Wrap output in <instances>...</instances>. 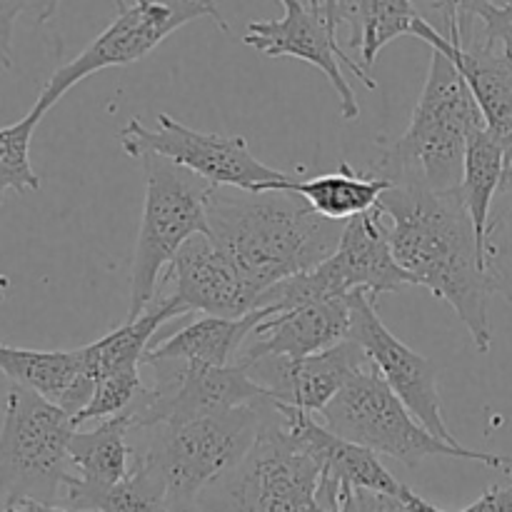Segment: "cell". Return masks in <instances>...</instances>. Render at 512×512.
<instances>
[{
  "label": "cell",
  "instance_id": "cell-16",
  "mask_svg": "<svg viewBox=\"0 0 512 512\" xmlns=\"http://www.w3.org/2000/svg\"><path fill=\"white\" fill-rule=\"evenodd\" d=\"M273 408L278 410L283 428L288 430L290 438L323 470L315 505L328 510H340V503L348 495V490L353 488L390 495L400 493L403 485L383 468V463H380L373 450L340 438V435H335L325 425L315 423L313 415L303 413V410L280 403H273Z\"/></svg>",
  "mask_w": 512,
  "mask_h": 512
},
{
  "label": "cell",
  "instance_id": "cell-5",
  "mask_svg": "<svg viewBox=\"0 0 512 512\" xmlns=\"http://www.w3.org/2000/svg\"><path fill=\"white\" fill-rule=\"evenodd\" d=\"M325 428L355 445L373 450L375 455H388L400 460L405 468L415 470L428 458L473 460L495 470L512 473V458L493 453H480L465 445H450L430 433L388 388L375 365L370 363L355 375L323 410Z\"/></svg>",
  "mask_w": 512,
  "mask_h": 512
},
{
  "label": "cell",
  "instance_id": "cell-19",
  "mask_svg": "<svg viewBox=\"0 0 512 512\" xmlns=\"http://www.w3.org/2000/svg\"><path fill=\"white\" fill-rule=\"evenodd\" d=\"M0 373L13 385L40 395L78 418L95 393V383L78 350H30L0 343Z\"/></svg>",
  "mask_w": 512,
  "mask_h": 512
},
{
  "label": "cell",
  "instance_id": "cell-27",
  "mask_svg": "<svg viewBox=\"0 0 512 512\" xmlns=\"http://www.w3.org/2000/svg\"><path fill=\"white\" fill-rule=\"evenodd\" d=\"M483 273L488 293L512 303V193H500V205L490 213L483 243Z\"/></svg>",
  "mask_w": 512,
  "mask_h": 512
},
{
  "label": "cell",
  "instance_id": "cell-23",
  "mask_svg": "<svg viewBox=\"0 0 512 512\" xmlns=\"http://www.w3.org/2000/svg\"><path fill=\"white\" fill-rule=\"evenodd\" d=\"M388 188L390 180L375 173H355L353 165L343 160L335 173L298 180L290 190L300 195L323 218L335 220V223H348L350 218H358V215L378 208L380 198Z\"/></svg>",
  "mask_w": 512,
  "mask_h": 512
},
{
  "label": "cell",
  "instance_id": "cell-34",
  "mask_svg": "<svg viewBox=\"0 0 512 512\" xmlns=\"http://www.w3.org/2000/svg\"><path fill=\"white\" fill-rule=\"evenodd\" d=\"M400 498H403L405 508H408L410 512H445V510L435 508V505L428 503L425 498H420L418 493H413L408 485H403V488H400Z\"/></svg>",
  "mask_w": 512,
  "mask_h": 512
},
{
  "label": "cell",
  "instance_id": "cell-31",
  "mask_svg": "<svg viewBox=\"0 0 512 512\" xmlns=\"http://www.w3.org/2000/svg\"><path fill=\"white\" fill-rule=\"evenodd\" d=\"M343 512H410L405 508L403 498L390 493H375V490L353 488L340 503Z\"/></svg>",
  "mask_w": 512,
  "mask_h": 512
},
{
  "label": "cell",
  "instance_id": "cell-20",
  "mask_svg": "<svg viewBox=\"0 0 512 512\" xmlns=\"http://www.w3.org/2000/svg\"><path fill=\"white\" fill-rule=\"evenodd\" d=\"M130 433L133 413L103 420L90 430H75L70 440V475L63 493H100L128 478L135 463V448L128 440Z\"/></svg>",
  "mask_w": 512,
  "mask_h": 512
},
{
  "label": "cell",
  "instance_id": "cell-30",
  "mask_svg": "<svg viewBox=\"0 0 512 512\" xmlns=\"http://www.w3.org/2000/svg\"><path fill=\"white\" fill-rule=\"evenodd\" d=\"M115 10L128 8V0H110ZM60 0H0V65H13V30L18 18H30L35 25H45L58 13Z\"/></svg>",
  "mask_w": 512,
  "mask_h": 512
},
{
  "label": "cell",
  "instance_id": "cell-14",
  "mask_svg": "<svg viewBox=\"0 0 512 512\" xmlns=\"http://www.w3.org/2000/svg\"><path fill=\"white\" fill-rule=\"evenodd\" d=\"M158 293L178 315L205 313L215 318H243L258 310V290L243 278L233 260L208 233L190 238L180 248Z\"/></svg>",
  "mask_w": 512,
  "mask_h": 512
},
{
  "label": "cell",
  "instance_id": "cell-36",
  "mask_svg": "<svg viewBox=\"0 0 512 512\" xmlns=\"http://www.w3.org/2000/svg\"><path fill=\"white\" fill-rule=\"evenodd\" d=\"M338 3H340V0H323V5H325V13H328V23H330V28L335 30V33H338V28H340V18H338Z\"/></svg>",
  "mask_w": 512,
  "mask_h": 512
},
{
  "label": "cell",
  "instance_id": "cell-7",
  "mask_svg": "<svg viewBox=\"0 0 512 512\" xmlns=\"http://www.w3.org/2000/svg\"><path fill=\"white\" fill-rule=\"evenodd\" d=\"M75 420L58 405L10 383L0 428V503L55 505L70 475Z\"/></svg>",
  "mask_w": 512,
  "mask_h": 512
},
{
  "label": "cell",
  "instance_id": "cell-32",
  "mask_svg": "<svg viewBox=\"0 0 512 512\" xmlns=\"http://www.w3.org/2000/svg\"><path fill=\"white\" fill-rule=\"evenodd\" d=\"M483 35L490 43H498L500 48L512 58V0L495 3L480 15Z\"/></svg>",
  "mask_w": 512,
  "mask_h": 512
},
{
  "label": "cell",
  "instance_id": "cell-21",
  "mask_svg": "<svg viewBox=\"0 0 512 512\" xmlns=\"http://www.w3.org/2000/svg\"><path fill=\"white\" fill-rule=\"evenodd\" d=\"M270 315H273V308H258L243 318L205 315L180 328L170 338L160 340L158 345H150L145 365L158 363V360H180V363L213 365V368L235 365L248 335Z\"/></svg>",
  "mask_w": 512,
  "mask_h": 512
},
{
  "label": "cell",
  "instance_id": "cell-11",
  "mask_svg": "<svg viewBox=\"0 0 512 512\" xmlns=\"http://www.w3.org/2000/svg\"><path fill=\"white\" fill-rule=\"evenodd\" d=\"M198 18L215 20L223 33H230L228 20L223 18L218 5H208L205 0H133L83 53L50 75L33 108L45 115L80 80L105 68L138 63L175 30Z\"/></svg>",
  "mask_w": 512,
  "mask_h": 512
},
{
  "label": "cell",
  "instance_id": "cell-22",
  "mask_svg": "<svg viewBox=\"0 0 512 512\" xmlns=\"http://www.w3.org/2000/svg\"><path fill=\"white\" fill-rule=\"evenodd\" d=\"M338 18L350 28L348 48L358 50L365 70L373 68L385 45L415 35L423 20L413 0H340Z\"/></svg>",
  "mask_w": 512,
  "mask_h": 512
},
{
  "label": "cell",
  "instance_id": "cell-29",
  "mask_svg": "<svg viewBox=\"0 0 512 512\" xmlns=\"http://www.w3.org/2000/svg\"><path fill=\"white\" fill-rule=\"evenodd\" d=\"M500 0H413L420 18L453 45L475 38V20Z\"/></svg>",
  "mask_w": 512,
  "mask_h": 512
},
{
  "label": "cell",
  "instance_id": "cell-33",
  "mask_svg": "<svg viewBox=\"0 0 512 512\" xmlns=\"http://www.w3.org/2000/svg\"><path fill=\"white\" fill-rule=\"evenodd\" d=\"M463 512H512V483L493 485Z\"/></svg>",
  "mask_w": 512,
  "mask_h": 512
},
{
  "label": "cell",
  "instance_id": "cell-38",
  "mask_svg": "<svg viewBox=\"0 0 512 512\" xmlns=\"http://www.w3.org/2000/svg\"><path fill=\"white\" fill-rule=\"evenodd\" d=\"M8 290H10V280L0 273V293H8Z\"/></svg>",
  "mask_w": 512,
  "mask_h": 512
},
{
  "label": "cell",
  "instance_id": "cell-3",
  "mask_svg": "<svg viewBox=\"0 0 512 512\" xmlns=\"http://www.w3.org/2000/svg\"><path fill=\"white\" fill-rule=\"evenodd\" d=\"M485 128L468 83L443 50L430 55L428 78L408 130L383 145L373 173L393 183L458 190L470 138Z\"/></svg>",
  "mask_w": 512,
  "mask_h": 512
},
{
  "label": "cell",
  "instance_id": "cell-17",
  "mask_svg": "<svg viewBox=\"0 0 512 512\" xmlns=\"http://www.w3.org/2000/svg\"><path fill=\"white\" fill-rule=\"evenodd\" d=\"M415 38L428 43L433 50H443L460 75L468 83L480 113L485 130L500 143L512 163V58L498 43H490L485 35L473 38L465 45H453L445 40L425 20H420Z\"/></svg>",
  "mask_w": 512,
  "mask_h": 512
},
{
  "label": "cell",
  "instance_id": "cell-25",
  "mask_svg": "<svg viewBox=\"0 0 512 512\" xmlns=\"http://www.w3.org/2000/svg\"><path fill=\"white\" fill-rule=\"evenodd\" d=\"M65 503L75 512H173L165 498L158 475L135 453L133 470L118 485L100 493L65 495Z\"/></svg>",
  "mask_w": 512,
  "mask_h": 512
},
{
  "label": "cell",
  "instance_id": "cell-28",
  "mask_svg": "<svg viewBox=\"0 0 512 512\" xmlns=\"http://www.w3.org/2000/svg\"><path fill=\"white\" fill-rule=\"evenodd\" d=\"M148 385L140 378V368L123 370V373L108 375L95 383V393L83 413L75 418V425L103 423V420L118 418L123 413H133L138 400L143 398Z\"/></svg>",
  "mask_w": 512,
  "mask_h": 512
},
{
  "label": "cell",
  "instance_id": "cell-10",
  "mask_svg": "<svg viewBox=\"0 0 512 512\" xmlns=\"http://www.w3.org/2000/svg\"><path fill=\"white\" fill-rule=\"evenodd\" d=\"M320 478V465L290 438L270 400L250 453L203 495L218 498V512H308Z\"/></svg>",
  "mask_w": 512,
  "mask_h": 512
},
{
  "label": "cell",
  "instance_id": "cell-4",
  "mask_svg": "<svg viewBox=\"0 0 512 512\" xmlns=\"http://www.w3.org/2000/svg\"><path fill=\"white\" fill-rule=\"evenodd\" d=\"M270 400L200 418L138 428L143 448H135L158 475L173 512H195L210 485L238 468L265 425Z\"/></svg>",
  "mask_w": 512,
  "mask_h": 512
},
{
  "label": "cell",
  "instance_id": "cell-1",
  "mask_svg": "<svg viewBox=\"0 0 512 512\" xmlns=\"http://www.w3.org/2000/svg\"><path fill=\"white\" fill-rule=\"evenodd\" d=\"M390 220V248L415 285L445 300L468 328L478 353L493 345L488 285L475 225L458 190L393 183L380 198Z\"/></svg>",
  "mask_w": 512,
  "mask_h": 512
},
{
  "label": "cell",
  "instance_id": "cell-9",
  "mask_svg": "<svg viewBox=\"0 0 512 512\" xmlns=\"http://www.w3.org/2000/svg\"><path fill=\"white\" fill-rule=\"evenodd\" d=\"M118 140L130 158L140 160L145 155H158L173 160L213 188L263 193V190H290L298 183L295 175L260 163L250 153L248 140L240 135L203 133L168 113L155 118V128H145L143 120L130 118L118 133Z\"/></svg>",
  "mask_w": 512,
  "mask_h": 512
},
{
  "label": "cell",
  "instance_id": "cell-40",
  "mask_svg": "<svg viewBox=\"0 0 512 512\" xmlns=\"http://www.w3.org/2000/svg\"><path fill=\"white\" fill-rule=\"evenodd\" d=\"M205 3H208V5H218V3H215V0H205Z\"/></svg>",
  "mask_w": 512,
  "mask_h": 512
},
{
  "label": "cell",
  "instance_id": "cell-18",
  "mask_svg": "<svg viewBox=\"0 0 512 512\" xmlns=\"http://www.w3.org/2000/svg\"><path fill=\"white\" fill-rule=\"evenodd\" d=\"M350 338V298L323 300V303L300 305L280 310L265 318L243 343L235 365L250 360L283 355V358H305L323 353Z\"/></svg>",
  "mask_w": 512,
  "mask_h": 512
},
{
  "label": "cell",
  "instance_id": "cell-6",
  "mask_svg": "<svg viewBox=\"0 0 512 512\" xmlns=\"http://www.w3.org/2000/svg\"><path fill=\"white\" fill-rule=\"evenodd\" d=\"M145 203L135 240L133 273H130L128 318L148 310L160 290V275L170 268L190 238L208 233V200L213 185L173 160L145 155Z\"/></svg>",
  "mask_w": 512,
  "mask_h": 512
},
{
  "label": "cell",
  "instance_id": "cell-24",
  "mask_svg": "<svg viewBox=\"0 0 512 512\" xmlns=\"http://www.w3.org/2000/svg\"><path fill=\"white\" fill-rule=\"evenodd\" d=\"M505 170H508V155L500 148L498 140L480 128L470 138L468 150H465L463 163V178H460V198H463L465 208H468L470 220L475 225V235H478L480 250L485 243V230H488L490 213H493V203L503 188Z\"/></svg>",
  "mask_w": 512,
  "mask_h": 512
},
{
  "label": "cell",
  "instance_id": "cell-26",
  "mask_svg": "<svg viewBox=\"0 0 512 512\" xmlns=\"http://www.w3.org/2000/svg\"><path fill=\"white\" fill-rule=\"evenodd\" d=\"M43 118V113L30 108V113L18 123L0 128V203L8 190L23 195L40 188V178L30 163V140Z\"/></svg>",
  "mask_w": 512,
  "mask_h": 512
},
{
  "label": "cell",
  "instance_id": "cell-37",
  "mask_svg": "<svg viewBox=\"0 0 512 512\" xmlns=\"http://www.w3.org/2000/svg\"><path fill=\"white\" fill-rule=\"evenodd\" d=\"M500 193H512V163L508 165V170H505V180H503V188H500Z\"/></svg>",
  "mask_w": 512,
  "mask_h": 512
},
{
  "label": "cell",
  "instance_id": "cell-15",
  "mask_svg": "<svg viewBox=\"0 0 512 512\" xmlns=\"http://www.w3.org/2000/svg\"><path fill=\"white\" fill-rule=\"evenodd\" d=\"M370 365L368 355L355 340L305 358L268 355L245 363V373L265 390L273 403L290 405L303 413H320L355 375Z\"/></svg>",
  "mask_w": 512,
  "mask_h": 512
},
{
  "label": "cell",
  "instance_id": "cell-39",
  "mask_svg": "<svg viewBox=\"0 0 512 512\" xmlns=\"http://www.w3.org/2000/svg\"><path fill=\"white\" fill-rule=\"evenodd\" d=\"M308 512H343V510H328V508H320V505H313Z\"/></svg>",
  "mask_w": 512,
  "mask_h": 512
},
{
  "label": "cell",
  "instance_id": "cell-8",
  "mask_svg": "<svg viewBox=\"0 0 512 512\" xmlns=\"http://www.w3.org/2000/svg\"><path fill=\"white\" fill-rule=\"evenodd\" d=\"M385 220L388 218L380 208L350 218L343 225L338 250L328 260L265 290L258 308H273V313H280L323 300H348L353 295L378 300L380 295L400 293L415 285L395 260L390 248V225H385Z\"/></svg>",
  "mask_w": 512,
  "mask_h": 512
},
{
  "label": "cell",
  "instance_id": "cell-2",
  "mask_svg": "<svg viewBox=\"0 0 512 512\" xmlns=\"http://www.w3.org/2000/svg\"><path fill=\"white\" fill-rule=\"evenodd\" d=\"M343 225L315 213L293 190L215 188L208 200V235L258 295L328 260Z\"/></svg>",
  "mask_w": 512,
  "mask_h": 512
},
{
  "label": "cell",
  "instance_id": "cell-12",
  "mask_svg": "<svg viewBox=\"0 0 512 512\" xmlns=\"http://www.w3.org/2000/svg\"><path fill=\"white\" fill-rule=\"evenodd\" d=\"M283 5V18L275 20H253L248 23L243 43L268 58H298L315 65L325 78L330 80L333 90L338 93L340 118L358 120L360 105L345 78L343 68H348L368 90L378 88L370 70L358 65L338 43V33L330 28L328 13L323 0H278Z\"/></svg>",
  "mask_w": 512,
  "mask_h": 512
},
{
  "label": "cell",
  "instance_id": "cell-13",
  "mask_svg": "<svg viewBox=\"0 0 512 512\" xmlns=\"http://www.w3.org/2000/svg\"><path fill=\"white\" fill-rule=\"evenodd\" d=\"M350 340L365 350L380 378L430 433L445 443L460 445L443 418L435 365L390 333L368 295L350 298Z\"/></svg>",
  "mask_w": 512,
  "mask_h": 512
},
{
  "label": "cell",
  "instance_id": "cell-35",
  "mask_svg": "<svg viewBox=\"0 0 512 512\" xmlns=\"http://www.w3.org/2000/svg\"><path fill=\"white\" fill-rule=\"evenodd\" d=\"M3 512H75V510H70V508H60V505L35 503V500H25V503L13 505V508H5Z\"/></svg>",
  "mask_w": 512,
  "mask_h": 512
}]
</instances>
